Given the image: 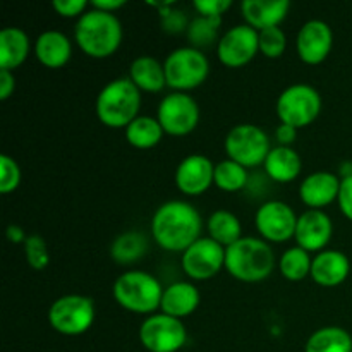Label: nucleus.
I'll return each mask as SVG.
<instances>
[{
	"instance_id": "1",
	"label": "nucleus",
	"mask_w": 352,
	"mask_h": 352,
	"mask_svg": "<svg viewBox=\"0 0 352 352\" xmlns=\"http://www.w3.org/2000/svg\"><path fill=\"white\" fill-rule=\"evenodd\" d=\"M203 220L198 210L186 201H167L155 212L151 219V234L162 250L184 253L199 239Z\"/></svg>"
},
{
	"instance_id": "2",
	"label": "nucleus",
	"mask_w": 352,
	"mask_h": 352,
	"mask_svg": "<svg viewBox=\"0 0 352 352\" xmlns=\"http://www.w3.org/2000/svg\"><path fill=\"white\" fill-rule=\"evenodd\" d=\"M76 43L93 58H107L122 41V26L112 12L93 9L82 14L74 28Z\"/></svg>"
},
{
	"instance_id": "3",
	"label": "nucleus",
	"mask_w": 352,
	"mask_h": 352,
	"mask_svg": "<svg viewBox=\"0 0 352 352\" xmlns=\"http://www.w3.org/2000/svg\"><path fill=\"white\" fill-rule=\"evenodd\" d=\"M226 268L241 282H261L274 272L275 254L265 241L243 237L232 246L226 248Z\"/></svg>"
},
{
	"instance_id": "4",
	"label": "nucleus",
	"mask_w": 352,
	"mask_h": 352,
	"mask_svg": "<svg viewBox=\"0 0 352 352\" xmlns=\"http://www.w3.org/2000/svg\"><path fill=\"white\" fill-rule=\"evenodd\" d=\"M140 107V88L129 78H119L110 81L100 91L96 98V116L107 127L120 129L138 119Z\"/></svg>"
},
{
	"instance_id": "5",
	"label": "nucleus",
	"mask_w": 352,
	"mask_h": 352,
	"mask_svg": "<svg viewBox=\"0 0 352 352\" xmlns=\"http://www.w3.org/2000/svg\"><path fill=\"white\" fill-rule=\"evenodd\" d=\"M162 296L164 289L160 282L153 275L141 270L127 272L113 284V298L119 306L140 315H148L160 308Z\"/></svg>"
},
{
	"instance_id": "6",
	"label": "nucleus",
	"mask_w": 352,
	"mask_h": 352,
	"mask_svg": "<svg viewBox=\"0 0 352 352\" xmlns=\"http://www.w3.org/2000/svg\"><path fill=\"white\" fill-rule=\"evenodd\" d=\"M165 78L167 85L177 91L184 93L195 89L206 81L210 64L201 50L192 47H182L170 52L165 58Z\"/></svg>"
},
{
	"instance_id": "7",
	"label": "nucleus",
	"mask_w": 352,
	"mask_h": 352,
	"mask_svg": "<svg viewBox=\"0 0 352 352\" xmlns=\"http://www.w3.org/2000/svg\"><path fill=\"white\" fill-rule=\"evenodd\" d=\"M48 322L62 336H81L95 322V302L86 296H62L48 309Z\"/></svg>"
},
{
	"instance_id": "8",
	"label": "nucleus",
	"mask_w": 352,
	"mask_h": 352,
	"mask_svg": "<svg viewBox=\"0 0 352 352\" xmlns=\"http://www.w3.org/2000/svg\"><path fill=\"white\" fill-rule=\"evenodd\" d=\"M322 110V96L309 85H292L277 100V116L282 124L306 127L315 122Z\"/></svg>"
},
{
	"instance_id": "9",
	"label": "nucleus",
	"mask_w": 352,
	"mask_h": 352,
	"mask_svg": "<svg viewBox=\"0 0 352 352\" xmlns=\"http://www.w3.org/2000/svg\"><path fill=\"white\" fill-rule=\"evenodd\" d=\"M270 150L267 133L254 124H239L232 127L226 138V151L229 158L246 168L265 164Z\"/></svg>"
},
{
	"instance_id": "10",
	"label": "nucleus",
	"mask_w": 352,
	"mask_h": 352,
	"mask_svg": "<svg viewBox=\"0 0 352 352\" xmlns=\"http://www.w3.org/2000/svg\"><path fill=\"white\" fill-rule=\"evenodd\" d=\"M188 339L184 323L168 315H153L141 323L140 340L150 352H177Z\"/></svg>"
},
{
	"instance_id": "11",
	"label": "nucleus",
	"mask_w": 352,
	"mask_h": 352,
	"mask_svg": "<svg viewBox=\"0 0 352 352\" xmlns=\"http://www.w3.org/2000/svg\"><path fill=\"white\" fill-rule=\"evenodd\" d=\"M158 122L170 136H186L199 122V107L188 93H170L158 107Z\"/></svg>"
},
{
	"instance_id": "12",
	"label": "nucleus",
	"mask_w": 352,
	"mask_h": 352,
	"mask_svg": "<svg viewBox=\"0 0 352 352\" xmlns=\"http://www.w3.org/2000/svg\"><path fill=\"white\" fill-rule=\"evenodd\" d=\"M226 267V248L212 237H199L182 253V270L192 280H208Z\"/></svg>"
},
{
	"instance_id": "13",
	"label": "nucleus",
	"mask_w": 352,
	"mask_h": 352,
	"mask_svg": "<svg viewBox=\"0 0 352 352\" xmlns=\"http://www.w3.org/2000/svg\"><path fill=\"white\" fill-rule=\"evenodd\" d=\"M219 58L227 67H243L260 52V33L250 24L230 28L219 41Z\"/></svg>"
},
{
	"instance_id": "14",
	"label": "nucleus",
	"mask_w": 352,
	"mask_h": 352,
	"mask_svg": "<svg viewBox=\"0 0 352 352\" xmlns=\"http://www.w3.org/2000/svg\"><path fill=\"white\" fill-rule=\"evenodd\" d=\"M254 222L261 237L272 243H284L296 236L298 217L287 203L267 201L258 208Z\"/></svg>"
},
{
	"instance_id": "15",
	"label": "nucleus",
	"mask_w": 352,
	"mask_h": 352,
	"mask_svg": "<svg viewBox=\"0 0 352 352\" xmlns=\"http://www.w3.org/2000/svg\"><path fill=\"white\" fill-rule=\"evenodd\" d=\"M333 33L325 21H308L299 30L296 38V48L302 62L309 65L322 64L332 52Z\"/></svg>"
},
{
	"instance_id": "16",
	"label": "nucleus",
	"mask_w": 352,
	"mask_h": 352,
	"mask_svg": "<svg viewBox=\"0 0 352 352\" xmlns=\"http://www.w3.org/2000/svg\"><path fill=\"white\" fill-rule=\"evenodd\" d=\"M215 165L203 155H189L175 170V184L188 196H199L213 184Z\"/></svg>"
},
{
	"instance_id": "17",
	"label": "nucleus",
	"mask_w": 352,
	"mask_h": 352,
	"mask_svg": "<svg viewBox=\"0 0 352 352\" xmlns=\"http://www.w3.org/2000/svg\"><path fill=\"white\" fill-rule=\"evenodd\" d=\"M333 226L330 217L322 210H308L298 217L296 241L305 251H322L332 239Z\"/></svg>"
},
{
	"instance_id": "18",
	"label": "nucleus",
	"mask_w": 352,
	"mask_h": 352,
	"mask_svg": "<svg viewBox=\"0 0 352 352\" xmlns=\"http://www.w3.org/2000/svg\"><path fill=\"white\" fill-rule=\"evenodd\" d=\"M340 181L342 179L330 172H315L302 181L301 188H299V196L309 208L320 210L339 198Z\"/></svg>"
},
{
	"instance_id": "19",
	"label": "nucleus",
	"mask_w": 352,
	"mask_h": 352,
	"mask_svg": "<svg viewBox=\"0 0 352 352\" xmlns=\"http://www.w3.org/2000/svg\"><path fill=\"white\" fill-rule=\"evenodd\" d=\"M291 2L287 0H244L241 3L243 17L256 31L275 28L285 19Z\"/></svg>"
},
{
	"instance_id": "20",
	"label": "nucleus",
	"mask_w": 352,
	"mask_h": 352,
	"mask_svg": "<svg viewBox=\"0 0 352 352\" xmlns=\"http://www.w3.org/2000/svg\"><path fill=\"white\" fill-rule=\"evenodd\" d=\"M349 258L340 251H322L311 265V278L322 287H336L349 277Z\"/></svg>"
},
{
	"instance_id": "21",
	"label": "nucleus",
	"mask_w": 352,
	"mask_h": 352,
	"mask_svg": "<svg viewBox=\"0 0 352 352\" xmlns=\"http://www.w3.org/2000/svg\"><path fill=\"white\" fill-rule=\"evenodd\" d=\"M199 292L189 282H175L164 289L162 296V311L164 315L174 316V318H184V316L192 315L199 306Z\"/></svg>"
},
{
	"instance_id": "22",
	"label": "nucleus",
	"mask_w": 352,
	"mask_h": 352,
	"mask_svg": "<svg viewBox=\"0 0 352 352\" xmlns=\"http://www.w3.org/2000/svg\"><path fill=\"white\" fill-rule=\"evenodd\" d=\"M71 54V41L60 31H45L36 38V43H34V55L45 67H62L69 62Z\"/></svg>"
},
{
	"instance_id": "23",
	"label": "nucleus",
	"mask_w": 352,
	"mask_h": 352,
	"mask_svg": "<svg viewBox=\"0 0 352 352\" xmlns=\"http://www.w3.org/2000/svg\"><path fill=\"white\" fill-rule=\"evenodd\" d=\"M265 172L275 182H291L299 177L302 168L301 157L291 146L272 148L265 160Z\"/></svg>"
},
{
	"instance_id": "24",
	"label": "nucleus",
	"mask_w": 352,
	"mask_h": 352,
	"mask_svg": "<svg viewBox=\"0 0 352 352\" xmlns=\"http://www.w3.org/2000/svg\"><path fill=\"white\" fill-rule=\"evenodd\" d=\"M30 54V36L21 28H6L0 31V67L12 71L19 67Z\"/></svg>"
},
{
	"instance_id": "25",
	"label": "nucleus",
	"mask_w": 352,
	"mask_h": 352,
	"mask_svg": "<svg viewBox=\"0 0 352 352\" xmlns=\"http://www.w3.org/2000/svg\"><path fill=\"white\" fill-rule=\"evenodd\" d=\"M129 76L131 81L143 91L157 93L167 85L164 65L153 57H138L136 60H133Z\"/></svg>"
},
{
	"instance_id": "26",
	"label": "nucleus",
	"mask_w": 352,
	"mask_h": 352,
	"mask_svg": "<svg viewBox=\"0 0 352 352\" xmlns=\"http://www.w3.org/2000/svg\"><path fill=\"white\" fill-rule=\"evenodd\" d=\"M306 352H352V337L340 327H325L309 337Z\"/></svg>"
},
{
	"instance_id": "27",
	"label": "nucleus",
	"mask_w": 352,
	"mask_h": 352,
	"mask_svg": "<svg viewBox=\"0 0 352 352\" xmlns=\"http://www.w3.org/2000/svg\"><path fill=\"white\" fill-rule=\"evenodd\" d=\"M208 234L213 241L223 248L232 246L237 243L243 234V227H241L239 219L234 213L227 212V210H219V212L212 213L208 219Z\"/></svg>"
},
{
	"instance_id": "28",
	"label": "nucleus",
	"mask_w": 352,
	"mask_h": 352,
	"mask_svg": "<svg viewBox=\"0 0 352 352\" xmlns=\"http://www.w3.org/2000/svg\"><path fill=\"white\" fill-rule=\"evenodd\" d=\"M164 133L165 131L162 129L158 119H153V117H138L126 127V140L134 148L148 150V148H153L155 144L160 143Z\"/></svg>"
},
{
	"instance_id": "29",
	"label": "nucleus",
	"mask_w": 352,
	"mask_h": 352,
	"mask_svg": "<svg viewBox=\"0 0 352 352\" xmlns=\"http://www.w3.org/2000/svg\"><path fill=\"white\" fill-rule=\"evenodd\" d=\"M148 250V241L140 232L120 234L110 246V256L119 265H131L143 258Z\"/></svg>"
},
{
	"instance_id": "30",
	"label": "nucleus",
	"mask_w": 352,
	"mask_h": 352,
	"mask_svg": "<svg viewBox=\"0 0 352 352\" xmlns=\"http://www.w3.org/2000/svg\"><path fill=\"white\" fill-rule=\"evenodd\" d=\"M311 265L313 260L309 258L308 251L302 248H291L282 254L280 261H278V268L284 278L291 282H299L311 275Z\"/></svg>"
},
{
	"instance_id": "31",
	"label": "nucleus",
	"mask_w": 352,
	"mask_h": 352,
	"mask_svg": "<svg viewBox=\"0 0 352 352\" xmlns=\"http://www.w3.org/2000/svg\"><path fill=\"white\" fill-rule=\"evenodd\" d=\"M213 184L227 192L241 191L248 184V168L227 158V160L215 165Z\"/></svg>"
},
{
	"instance_id": "32",
	"label": "nucleus",
	"mask_w": 352,
	"mask_h": 352,
	"mask_svg": "<svg viewBox=\"0 0 352 352\" xmlns=\"http://www.w3.org/2000/svg\"><path fill=\"white\" fill-rule=\"evenodd\" d=\"M222 24V19H210V17H196L188 26V38L192 48L208 47L217 40V33Z\"/></svg>"
},
{
	"instance_id": "33",
	"label": "nucleus",
	"mask_w": 352,
	"mask_h": 352,
	"mask_svg": "<svg viewBox=\"0 0 352 352\" xmlns=\"http://www.w3.org/2000/svg\"><path fill=\"white\" fill-rule=\"evenodd\" d=\"M260 33V52L268 58H278L285 52L287 38L278 26L258 31Z\"/></svg>"
},
{
	"instance_id": "34",
	"label": "nucleus",
	"mask_w": 352,
	"mask_h": 352,
	"mask_svg": "<svg viewBox=\"0 0 352 352\" xmlns=\"http://www.w3.org/2000/svg\"><path fill=\"white\" fill-rule=\"evenodd\" d=\"M24 253H26V260L34 270H43L50 261V254H48L47 244L40 236L33 234L24 241Z\"/></svg>"
},
{
	"instance_id": "35",
	"label": "nucleus",
	"mask_w": 352,
	"mask_h": 352,
	"mask_svg": "<svg viewBox=\"0 0 352 352\" xmlns=\"http://www.w3.org/2000/svg\"><path fill=\"white\" fill-rule=\"evenodd\" d=\"M0 170H2V175H0V192L9 195L14 189H17L21 182L19 165H17L14 158L2 155V158H0Z\"/></svg>"
},
{
	"instance_id": "36",
	"label": "nucleus",
	"mask_w": 352,
	"mask_h": 352,
	"mask_svg": "<svg viewBox=\"0 0 352 352\" xmlns=\"http://www.w3.org/2000/svg\"><path fill=\"white\" fill-rule=\"evenodd\" d=\"M230 6H232L230 0H196L195 2V9L203 17H210V19H222V14Z\"/></svg>"
},
{
	"instance_id": "37",
	"label": "nucleus",
	"mask_w": 352,
	"mask_h": 352,
	"mask_svg": "<svg viewBox=\"0 0 352 352\" xmlns=\"http://www.w3.org/2000/svg\"><path fill=\"white\" fill-rule=\"evenodd\" d=\"M162 26L168 33H177L182 31L186 26H189L188 19H186L184 12L181 10H172L168 7H165V10H162Z\"/></svg>"
},
{
	"instance_id": "38",
	"label": "nucleus",
	"mask_w": 352,
	"mask_h": 352,
	"mask_svg": "<svg viewBox=\"0 0 352 352\" xmlns=\"http://www.w3.org/2000/svg\"><path fill=\"white\" fill-rule=\"evenodd\" d=\"M86 6H88L86 0H54V2H52V7H54L62 17L82 16Z\"/></svg>"
},
{
	"instance_id": "39",
	"label": "nucleus",
	"mask_w": 352,
	"mask_h": 352,
	"mask_svg": "<svg viewBox=\"0 0 352 352\" xmlns=\"http://www.w3.org/2000/svg\"><path fill=\"white\" fill-rule=\"evenodd\" d=\"M340 206V212L352 220V175L340 181V191L339 198H337Z\"/></svg>"
},
{
	"instance_id": "40",
	"label": "nucleus",
	"mask_w": 352,
	"mask_h": 352,
	"mask_svg": "<svg viewBox=\"0 0 352 352\" xmlns=\"http://www.w3.org/2000/svg\"><path fill=\"white\" fill-rule=\"evenodd\" d=\"M16 88V79L10 71L0 69V100H7Z\"/></svg>"
},
{
	"instance_id": "41",
	"label": "nucleus",
	"mask_w": 352,
	"mask_h": 352,
	"mask_svg": "<svg viewBox=\"0 0 352 352\" xmlns=\"http://www.w3.org/2000/svg\"><path fill=\"white\" fill-rule=\"evenodd\" d=\"M277 141L280 143V146H289L291 143H294L296 136H298V129L287 124H280L277 127Z\"/></svg>"
},
{
	"instance_id": "42",
	"label": "nucleus",
	"mask_w": 352,
	"mask_h": 352,
	"mask_svg": "<svg viewBox=\"0 0 352 352\" xmlns=\"http://www.w3.org/2000/svg\"><path fill=\"white\" fill-rule=\"evenodd\" d=\"M93 9L103 10V12H112L126 6V0H93Z\"/></svg>"
},
{
	"instance_id": "43",
	"label": "nucleus",
	"mask_w": 352,
	"mask_h": 352,
	"mask_svg": "<svg viewBox=\"0 0 352 352\" xmlns=\"http://www.w3.org/2000/svg\"><path fill=\"white\" fill-rule=\"evenodd\" d=\"M7 237H9V241H12V243H23V241L28 239L24 230L17 226L7 227Z\"/></svg>"
}]
</instances>
